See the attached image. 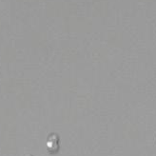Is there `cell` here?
<instances>
[{"mask_svg": "<svg viewBox=\"0 0 156 156\" xmlns=\"http://www.w3.org/2000/svg\"><path fill=\"white\" fill-rule=\"evenodd\" d=\"M27 156H30V155H27Z\"/></svg>", "mask_w": 156, "mask_h": 156, "instance_id": "7a4b0ae2", "label": "cell"}, {"mask_svg": "<svg viewBox=\"0 0 156 156\" xmlns=\"http://www.w3.org/2000/svg\"><path fill=\"white\" fill-rule=\"evenodd\" d=\"M59 136L56 133H52L48 137L47 140V147H48V151L51 153L53 152H57L59 150Z\"/></svg>", "mask_w": 156, "mask_h": 156, "instance_id": "6da1fadb", "label": "cell"}]
</instances>
